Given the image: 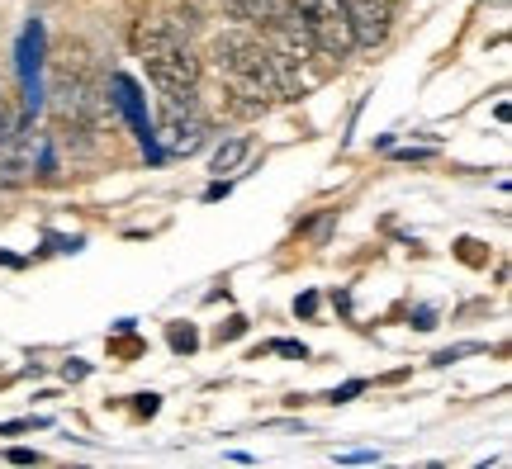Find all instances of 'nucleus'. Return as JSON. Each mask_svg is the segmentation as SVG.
<instances>
[{"mask_svg":"<svg viewBox=\"0 0 512 469\" xmlns=\"http://www.w3.org/2000/svg\"><path fill=\"white\" fill-rule=\"evenodd\" d=\"M209 57H214V67H219L238 114H266L275 100H285L280 72H275V62H271V48H266V38H256L252 24L219 29L214 43H209Z\"/></svg>","mask_w":512,"mask_h":469,"instance_id":"f257e3e1","label":"nucleus"},{"mask_svg":"<svg viewBox=\"0 0 512 469\" xmlns=\"http://www.w3.org/2000/svg\"><path fill=\"white\" fill-rule=\"evenodd\" d=\"M138 62L152 76V86L162 91V100L176 105H200V76H204V57L195 53V43L176 19H147L138 29Z\"/></svg>","mask_w":512,"mask_h":469,"instance_id":"f03ea898","label":"nucleus"},{"mask_svg":"<svg viewBox=\"0 0 512 469\" xmlns=\"http://www.w3.org/2000/svg\"><path fill=\"white\" fill-rule=\"evenodd\" d=\"M48 162V138L34 133L29 119H15V124L0 133V190H19L29 185Z\"/></svg>","mask_w":512,"mask_h":469,"instance_id":"7ed1b4c3","label":"nucleus"},{"mask_svg":"<svg viewBox=\"0 0 512 469\" xmlns=\"http://www.w3.org/2000/svg\"><path fill=\"white\" fill-rule=\"evenodd\" d=\"M294 15L304 24V34L313 38V48L332 62L356 48L351 43V19H347V0H294Z\"/></svg>","mask_w":512,"mask_h":469,"instance_id":"20e7f679","label":"nucleus"},{"mask_svg":"<svg viewBox=\"0 0 512 469\" xmlns=\"http://www.w3.org/2000/svg\"><path fill=\"white\" fill-rule=\"evenodd\" d=\"M157 133H162L166 152H200L204 138H209V119L200 114V105H176V100H162L157 109Z\"/></svg>","mask_w":512,"mask_h":469,"instance_id":"39448f33","label":"nucleus"},{"mask_svg":"<svg viewBox=\"0 0 512 469\" xmlns=\"http://www.w3.org/2000/svg\"><path fill=\"white\" fill-rule=\"evenodd\" d=\"M347 19H351V43L356 48H380L389 38V29H394L389 0H347Z\"/></svg>","mask_w":512,"mask_h":469,"instance_id":"423d86ee","label":"nucleus"},{"mask_svg":"<svg viewBox=\"0 0 512 469\" xmlns=\"http://www.w3.org/2000/svg\"><path fill=\"white\" fill-rule=\"evenodd\" d=\"M228 19L256 24V29H275V24L294 19V0H228Z\"/></svg>","mask_w":512,"mask_h":469,"instance_id":"0eeeda50","label":"nucleus"},{"mask_svg":"<svg viewBox=\"0 0 512 469\" xmlns=\"http://www.w3.org/2000/svg\"><path fill=\"white\" fill-rule=\"evenodd\" d=\"M247 152H252V138H228V143L219 147V152H214V162H209V171H214V176H228V171H238L242 162H247Z\"/></svg>","mask_w":512,"mask_h":469,"instance_id":"6e6552de","label":"nucleus"},{"mask_svg":"<svg viewBox=\"0 0 512 469\" xmlns=\"http://www.w3.org/2000/svg\"><path fill=\"white\" fill-rule=\"evenodd\" d=\"M166 342H171V351L190 356V351L200 346V337H195V327H190V323H171V327H166Z\"/></svg>","mask_w":512,"mask_h":469,"instance_id":"1a4fd4ad","label":"nucleus"},{"mask_svg":"<svg viewBox=\"0 0 512 469\" xmlns=\"http://www.w3.org/2000/svg\"><path fill=\"white\" fill-rule=\"evenodd\" d=\"M242 332H247V318H242V313H233V318H228V323H219V332H214V342H238Z\"/></svg>","mask_w":512,"mask_h":469,"instance_id":"9d476101","label":"nucleus"},{"mask_svg":"<svg viewBox=\"0 0 512 469\" xmlns=\"http://www.w3.org/2000/svg\"><path fill=\"white\" fill-rule=\"evenodd\" d=\"M266 351H275V356H290V361H309V346H304V342H271Z\"/></svg>","mask_w":512,"mask_h":469,"instance_id":"9b49d317","label":"nucleus"},{"mask_svg":"<svg viewBox=\"0 0 512 469\" xmlns=\"http://www.w3.org/2000/svg\"><path fill=\"white\" fill-rule=\"evenodd\" d=\"M332 223H337V209H328V214L318 218V223H313V228H309V237H313V242H328V233H332Z\"/></svg>","mask_w":512,"mask_h":469,"instance_id":"f8f14e48","label":"nucleus"},{"mask_svg":"<svg viewBox=\"0 0 512 469\" xmlns=\"http://www.w3.org/2000/svg\"><path fill=\"white\" fill-rule=\"evenodd\" d=\"M361 389H366V384H361V379H351V384H342V389H332L328 403H351V398L361 394Z\"/></svg>","mask_w":512,"mask_h":469,"instance_id":"ddd939ff","label":"nucleus"},{"mask_svg":"<svg viewBox=\"0 0 512 469\" xmlns=\"http://www.w3.org/2000/svg\"><path fill=\"white\" fill-rule=\"evenodd\" d=\"M10 124H15V109H10V91L0 86V133H5Z\"/></svg>","mask_w":512,"mask_h":469,"instance_id":"4468645a","label":"nucleus"},{"mask_svg":"<svg viewBox=\"0 0 512 469\" xmlns=\"http://www.w3.org/2000/svg\"><path fill=\"white\" fill-rule=\"evenodd\" d=\"M86 375H91V365H86V361H67V365H62V379H67V384H72V379H86Z\"/></svg>","mask_w":512,"mask_h":469,"instance_id":"2eb2a0df","label":"nucleus"},{"mask_svg":"<svg viewBox=\"0 0 512 469\" xmlns=\"http://www.w3.org/2000/svg\"><path fill=\"white\" fill-rule=\"evenodd\" d=\"M5 460H10V465H38L43 455H38V451H24V446H15V451L5 455Z\"/></svg>","mask_w":512,"mask_h":469,"instance_id":"dca6fc26","label":"nucleus"},{"mask_svg":"<svg viewBox=\"0 0 512 469\" xmlns=\"http://www.w3.org/2000/svg\"><path fill=\"white\" fill-rule=\"evenodd\" d=\"M399 162H427L432 157V147H403V152H394Z\"/></svg>","mask_w":512,"mask_h":469,"instance_id":"f3484780","label":"nucleus"},{"mask_svg":"<svg viewBox=\"0 0 512 469\" xmlns=\"http://www.w3.org/2000/svg\"><path fill=\"white\" fill-rule=\"evenodd\" d=\"M294 313L313 318V313H318V294H304V299H294Z\"/></svg>","mask_w":512,"mask_h":469,"instance_id":"a211bd4d","label":"nucleus"},{"mask_svg":"<svg viewBox=\"0 0 512 469\" xmlns=\"http://www.w3.org/2000/svg\"><path fill=\"white\" fill-rule=\"evenodd\" d=\"M157 408H162V403H157V394H138V413H143V417H152Z\"/></svg>","mask_w":512,"mask_h":469,"instance_id":"6ab92c4d","label":"nucleus"},{"mask_svg":"<svg viewBox=\"0 0 512 469\" xmlns=\"http://www.w3.org/2000/svg\"><path fill=\"white\" fill-rule=\"evenodd\" d=\"M228 195V181H219V185H209V190H204V199H223Z\"/></svg>","mask_w":512,"mask_h":469,"instance_id":"aec40b11","label":"nucleus"}]
</instances>
